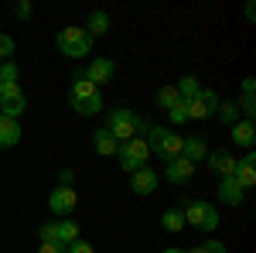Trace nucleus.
<instances>
[{
    "mask_svg": "<svg viewBox=\"0 0 256 253\" xmlns=\"http://www.w3.org/2000/svg\"><path fill=\"white\" fill-rule=\"evenodd\" d=\"M68 103H72V110H76L79 117H96L99 110H102V89H96V86L79 72V76L72 79Z\"/></svg>",
    "mask_w": 256,
    "mask_h": 253,
    "instance_id": "f257e3e1",
    "label": "nucleus"
},
{
    "mask_svg": "<svg viewBox=\"0 0 256 253\" xmlns=\"http://www.w3.org/2000/svg\"><path fill=\"white\" fill-rule=\"evenodd\" d=\"M144 140H147L150 154H158L164 164L174 161V157H181V144H184V137L178 134V130H171V127H150Z\"/></svg>",
    "mask_w": 256,
    "mask_h": 253,
    "instance_id": "f03ea898",
    "label": "nucleus"
},
{
    "mask_svg": "<svg viewBox=\"0 0 256 253\" xmlns=\"http://www.w3.org/2000/svg\"><path fill=\"white\" fill-rule=\"evenodd\" d=\"M106 130L116 137V144H123V140H130V137H137L140 130L147 134L150 127L144 123V120L134 113V110H126V106H120V110H110V117H106Z\"/></svg>",
    "mask_w": 256,
    "mask_h": 253,
    "instance_id": "7ed1b4c3",
    "label": "nucleus"
},
{
    "mask_svg": "<svg viewBox=\"0 0 256 253\" xmlns=\"http://www.w3.org/2000/svg\"><path fill=\"white\" fill-rule=\"evenodd\" d=\"M116 157H120V168H123L126 175H134V171H140V168L150 164V147H147L144 137H130V140H123L116 147Z\"/></svg>",
    "mask_w": 256,
    "mask_h": 253,
    "instance_id": "20e7f679",
    "label": "nucleus"
},
{
    "mask_svg": "<svg viewBox=\"0 0 256 253\" xmlns=\"http://www.w3.org/2000/svg\"><path fill=\"white\" fill-rule=\"evenodd\" d=\"M55 45H58V52L65 59H86L92 52V38L86 35V28H62Z\"/></svg>",
    "mask_w": 256,
    "mask_h": 253,
    "instance_id": "39448f33",
    "label": "nucleus"
},
{
    "mask_svg": "<svg viewBox=\"0 0 256 253\" xmlns=\"http://www.w3.org/2000/svg\"><path fill=\"white\" fill-rule=\"evenodd\" d=\"M218 212L212 202H205V198H195V202H188V209H184V226H195L202 233H212L218 229Z\"/></svg>",
    "mask_w": 256,
    "mask_h": 253,
    "instance_id": "423d86ee",
    "label": "nucleus"
},
{
    "mask_svg": "<svg viewBox=\"0 0 256 253\" xmlns=\"http://www.w3.org/2000/svg\"><path fill=\"white\" fill-rule=\"evenodd\" d=\"M41 243H58V246H72L79 239V226L76 219H55V222H44L38 229Z\"/></svg>",
    "mask_w": 256,
    "mask_h": 253,
    "instance_id": "0eeeda50",
    "label": "nucleus"
},
{
    "mask_svg": "<svg viewBox=\"0 0 256 253\" xmlns=\"http://www.w3.org/2000/svg\"><path fill=\"white\" fill-rule=\"evenodd\" d=\"M76 205H79V195H76V188H68V185H55V192L48 195V209H52V215H72L76 212Z\"/></svg>",
    "mask_w": 256,
    "mask_h": 253,
    "instance_id": "6e6552de",
    "label": "nucleus"
},
{
    "mask_svg": "<svg viewBox=\"0 0 256 253\" xmlns=\"http://www.w3.org/2000/svg\"><path fill=\"white\" fill-rule=\"evenodd\" d=\"M232 181H236L242 192H250V188L256 185V154H253V151H246V157H239V161H236Z\"/></svg>",
    "mask_w": 256,
    "mask_h": 253,
    "instance_id": "1a4fd4ad",
    "label": "nucleus"
},
{
    "mask_svg": "<svg viewBox=\"0 0 256 253\" xmlns=\"http://www.w3.org/2000/svg\"><path fill=\"white\" fill-rule=\"evenodd\" d=\"M82 76L89 79L96 89H102L106 82H113V76H116V65H113L110 59H92V62H89V69H86Z\"/></svg>",
    "mask_w": 256,
    "mask_h": 253,
    "instance_id": "9d476101",
    "label": "nucleus"
},
{
    "mask_svg": "<svg viewBox=\"0 0 256 253\" xmlns=\"http://www.w3.org/2000/svg\"><path fill=\"white\" fill-rule=\"evenodd\" d=\"M229 140H232L236 147H242V151H253V147H256V127H253V120H236V123L229 127Z\"/></svg>",
    "mask_w": 256,
    "mask_h": 253,
    "instance_id": "9b49d317",
    "label": "nucleus"
},
{
    "mask_svg": "<svg viewBox=\"0 0 256 253\" xmlns=\"http://www.w3.org/2000/svg\"><path fill=\"white\" fill-rule=\"evenodd\" d=\"M158 185H160V175L154 168H140V171L130 175V192L134 195H150V192H158Z\"/></svg>",
    "mask_w": 256,
    "mask_h": 253,
    "instance_id": "f8f14e48",
    "label": "nucleus"
},
{
    "mask_svg": "<svg viewBox=\"0 0 256 253\" xmlns=\"http://www.w3.org/2000/svg\"><path fill=\"white\" fill-rule=\"evenodd\" d=\"M164 178H168L171 185H184V181H192V178H195V164H192V161H184V157H174V161H168Z\"/></svg>",
    "mask_w": 256,
    "mask_h": 253,
    "instance_id": "ddd939ff",
    "label": "nucleus"
},
{
    "mask_svg": "<svg viewBox=\"0 0 256 253\" xmlns=\"http://www.w3.org/2000/svg\"><path fill=\"white\" fill-rule=\"evenodd\" d=\"M205 157H208V168H212L218 178H232V171H236V157L229 154V151H212V154H205Z\"/></svg>",
    "mask_w": 256,
    "mask_h": 253,
    "instance_id": "4468645a",
    "label": "nucleus"
},
{
    "mask_svg": "<svg viewBox=\"0 0 256 253\" xmlns=\"http://www.w3.org/2000/svg\"><path fill=\"white\" fill-rule=\"evenodd\" d=\"M20 144V120H10V117H0V147H18Z\"/></svg>",
    "mask_w": 256,
    "mask_h": 253,
    "instance_id": "2eb2a0df",
    "label": "nucleus"
},
{
    "mask_svg": "<svg viewBox=\"0 0 256 253\" xmlns=\"http://www.w3.org/2000/svg\"><path fill=\"white\" fill-rule=\"evenodd\" d=\"M92 147H96V154L99 157H116V137L110 134V130H106V127H99L96 134H92Z\"/></svg>",
    "mask_w": 256,
    "mask_h": 253,
    "instance_id": "dca6fc26",
    "label": "nucleus"
},
{
    "mask_svg": "<svg viewBox=\"0 0 256 253\" xmlns=\"http://www.w3.org/2000/svg\"><path fill=\"white\" fill-rule=\"evenodd\" d=\"M218 198H222L226 205H232V209H236V205H242V202H246V192L239 188L232 178H222V181H218Z\"/></svg>",
    "mask_w": 256,
    "mask_h": 253,
    "instance_id": "f3484780",
    "label": "nucleus"
},
{
    "mask_svg": "<svg viewBox=\"0 0 256 253\" xmlns=\"http://www.w3.org/2000/svg\"><path fill=\"white\" fill-rule=\"evenodd\" d=\"M205 154H208V147H205L202 137H184V144H181V157L184 161L198 164V161H205Z\"/></svg>",
    "mask_w": 256,
    "mask_h": 253,
    "instance_id": "a211bd4d",
    "label": "nucleus"
},
{
    "mask_svg": "<svg viewBox=\"0 0 256 253\" xmlns=\"http://www.w3.org/2000/svg\"><path fill=\"white\" fill-rule=\"evenodd\" d=\"M174 89H178V96H181L184 103H188V99H195L198 93L205 89V86H202V79H198V76H181V79H178V86H174Z\"/></svg>",
    "mask_w": 256,
    "mask_h": 253,
    "instance_id": "6ab92c4d",
    "label": "nucleus"
},
{
    "mask_svg": "<svg viewBox=\"0 0 256 253\" xmlns=\"http://www.w3.org/2000/svg\"><path fill=\"white\" fill-rule=\"evenodd\" d=\"M106 31H110V14L106 11H92L89 21H86V35L96 38V35H106Z\"/></svg>",
    "mask_w": 256,
    "mask_h": 253,
    "instance_id": "aec40b11",
    "label": "nucleus"
},
{
    "mask_svg": "<svg viewBox=\"0 0 256 253\" xmlns=\"http://www.w3.org/2000/svg\"><path fill=\"white\" fill-rule=\"evenodd\" d=\"M160 229L164 233H181L184 229V212L181 209H168V212L160 215Z\"/></svg>",
    "mask_w": 256,
    "mask_h": 253,
    "instance_id": "412c9836",
    "label": "nucleus"
},
{
    "mask_svg": "<svg viewBox=\"0 0 256 253\" xmlns=\"http://www.w3.org/2000/svg\"><path fill=\"white\" fill-rule=\"evenodd\" d=\"M184 110H188V120H208V117H212V113H208V106L202 103V93H198L195 99H188V103H184Z\"/></svg>",
    "mask_w": 256,
    "mask_h": 253,
    "instance_id": "4be33fe9",
    "label": "nucleus"
},
{
    "mask_svg": "<svg viewBox=\"0 0 256 253\" xmlns=\"http://www.w3.org/2000/svg\"><path fill=\"white\" fill-rule=\"evenodd\" d=\"M178 99H181V96H178L174 86H164V89H158V99H154V103H158V110H171Z\"/></svg>",
    "mask_w": 256,
    "mask_h": 253,
    "instance_id": "5701e85b",
    "label": "nucleus"
},
{
    "mask_svg": "<svg viewBox=\"0 0 256 253\" xmlns=\"http://www.w3.org/2000/svg\"><path fill=\"white\" fill-rule=\"evenodd\" d=\"M216 117L222 120V123H229V127H232V123L239 120V106H236V103H218Z\"/></svg>",
    "mask_w": 256,
    "mask_h": 253,
    "instance_id": "b1692460",
    "label": "nucleus"
},
{
    "mask_svg": "<svg viewBox=\"0 0 256 253\" xmlns=\"http://www.w3.org/2000/svg\"><path fill=\"white\" fill-rule=\"evenodd\" d=\"M168 120H171L174 127H184V123H188V110H184V99H178L174 106L168 110Z\"/></svg>",
    "mask_w": 256,
    "mask_h": 253,
    "instance_id": "393cba45",
    "label": "nucleus"
},
{
    "mask_svg": "<svg viewBox=\"0 0 256 253\" xmlns=\"http://www.w3.org/2000/svg\"><path fill=\"white\" fill-rule=\"evenodd\" d=\"M18 76H20L18 62H4L0 65V82H18Z\"/></svg>",
    "mask_w": 256,
    "mask_h": 253,
    "instance_id": "a878e982",
    "label": "nucleus"
},
{
    "mask_svg": "<svg viewBox=\"0 0 256 253\" xmlns=\"http://www.w3.org/2000/svg\"><path fill=\"white\" fill-rule=\"evenodd\" d=\"M10 55H14V38L0 31V65H4V62H10Z\"/></svg>",
    "mask_w": 256,
    "mask_h": 253,
    "instance_id": "bb28decb",
    "label": "nucleus"
},
{
    "mask_svg": "<svg viewBox=\"0 0 256 253\" xmlns=\"http://www.w3.org/2000/svg\"><path fill=\"white\" fill-rule=\"evenodd\" d=\"M188 253H226V243H218V239H208V243H198V246H192Z\"/></svg>",
    "mask_w": 256,
    "mask_h": 253,
    "instance_id": "cd10ccee",
    "label": "nucleus"
},
{
    "mask_svg": "<svg viewBox=\"0 0 256 253\" xmlns=\"http://www.w3.org/2000/svg\"><path fill=\"white\" fill-rule=\"evenodd\" d=\"M202 103H205V106H208V113L216 117V110H218V103H222V99H218L216 89H202Z\"/></svg>",
    "mask_w": 256,
    "mask_h": 253,
    "instance_id": "c85d7f7f",
    "label": "nucleus"
},
{
    "mask_svg": "<svg viewBox=\"0 0 256 253\" xmlns=\"http://www.w3.org/2000/svg\"><path fill=\"white\" fill-rule=\"evenodd\" d=\"M65 253H96L92 250V243H89V239H76V243H72V246H65Z\"/></svg>",
    "mask_w": 256,
    "mask_h": 253,
    "instance_id": "c756f323",
    "label": "nucleus"
},
{
    "mask_svg": "<svg viewBox=\"0 0 256 253\" xmlns=\"http://www.w3.org/2000/svg\"><path fill=\"white\" fill-rule=\"evenodd\" d=\"M58 185H68V188H72V185H76V171H72V168H62L58 171Z\"/></svg>",
    "mask_w": 256,
    "mask_h": 253,
    "instance_id": "7c9ffc66",
    "label": "nucleus"
},
{
    "mask_svg": "<svg viewBox=\"0 0 256 253\" xmlns=\"http://www.w3.org/2000/svg\"><path fill=\"white\" fill-rule=\"evenodd\" d=\"M31 14H34V7H31L28 0H24V4H18V18H20V21H28Z\"/></svg>",
    "mask_w": 256,
    "mask_h": 253,
    "instance_id": "2f4dec72",
    "label": "nucleus"
},
{
    "mask_svg": "<svg viewBox=\"0 0 256 253\" xmlns=\"http://www.w3.org/2000/svg\"><path fill=\"white\" fill-rule=\"evenodd\" d=\"M38 253H65V246H58V243H41Z\"/></svg>",
    "mask_w": 256,
    "mask_h": 253,
    "instance_id": "473e14b6",
    "label": "nucleus"
},
{
    "mask_svg": "<svg viewBox=\"0 0 256 253\" xmlns=\"http://www.w3.org/2000/svg\"><path fill=\"white\" fill-rule=\"evenodd\" d=\"M242 93H256V79H253V76L242 79Z\"/></svg>",
    "mask_w": 256,
    "mask_h": 253,
    "instance_id": "72a5a7b5",
    "label": "nucleus"
},
{
    "mask_svg": "<svg viewBox=\"0 0 256 253\" xmlns=\"http://www.w3.org/2000/svg\"><path fill=\"white\" fill-rule=\"evenodd\" d=\"M160 253H188V250H178V246H168V250H160Z\"/></svg>",
    "mask_w": 256,
    "mask_h": 253,
    "instance_id": "f704fd0d",
    "label": "nucleus"
}]
</instances>
